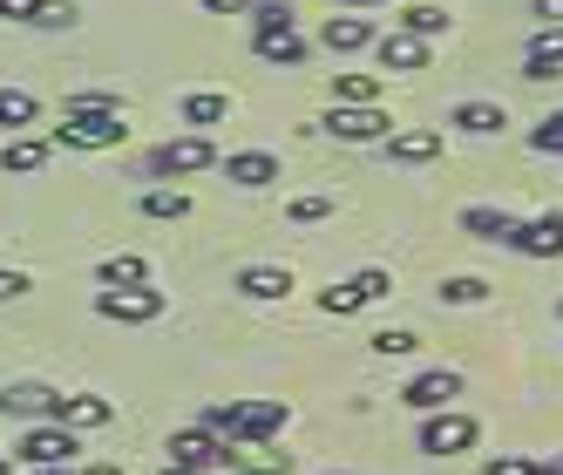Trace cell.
Returning a JSON list of instances; mask_svg holds the SVG:
<instances>
[{
	"mask_svg": "<svg viewBox=\"0 0 563 475\" xmlns=\"http://www.w3.org/2000/svg\"><path fill=\"white\" fill-rule=\"evenodd\" d=\"M286 421H292L286 401H211L205 415H197V428H211L218 442H231V449H258V442H272Z\"/></svg>",
	"mask_w": 563,
	"mask_h": 475,
	"instance_id": "6da1fadb",
	"label": "cell"
},
{
	"mask_svg": "<svg viewBox=\"0 0 563 475\" xmlns=\"http://www.w3.org/2000/svg\"><path fill=\"white\" fill-rule=\"evenodd\" d=\"M123 115L109 109H62V130L48 136L55 150H123Z\"/></svg>",
	"mask_w": 563,
	"mask_h": 475,
	"instance_id": "7a4b0ae2",
	"label": "cell"
},
{
	"mask_svg": "<svg viewBox=\"0 0 563 475\" xmlns=\"http://www.w3.org/2000/svg\"><path fill=\"white\" fill-rule=\"evenodd\" d=\"M164 292L156 286H102L96 292V320H109V327H150V320H164Z\"/></svg>",
	"mask_w": 563,
	"mask_h": 475,
	"instance_id": "3957f363",
	"label": "cell"
},
{
	"mask_svg": "<svg viewBox=\"0 0 563 475\" xmlns=\"http://www.w3.org/2000/svg\"><path fill=\"white\" fill-rule=\"evenodd\" d=\"M415 442H421V455H468L482 442V421L462 415V408H434V415H421Z\"/></svg>",
	"mask_w": 563,
	"mask_h": 475,
	"instance_id": "277c9868",
	"label": "cell"
},
{
	"mask_svg": "<svg viewBox=\"0 0 563 475\" xmlns=\"http://www.w3.org/2000/svg\"><path fill=\"white\" fill-rule=\"evenodd\" d=\"M150 170L156 177H197V170H218V143L205 130H184L170 143H156L150 150Z\"/></svg>",
	"mask_w": 563,
	"mask_h": 475,
	"instance_id": "5b68a950",
	"label": "cell"
},
{
	"mask_svg": "<svg viewBox=\"0 0 563 475\" xmlns=\"http://www.w3.org/2000/svg\"><path fill=\"white\" fill-rule=\"evenodd\" d=\"M387 292H394V272H387V265H367V272H353V279L327 286V292H319V306H327L333 320H346V312H367V306H380Z\"/></svg>",
	"mask_w": 563,
	"mask_h": 475,
	"instance_id": "8992f818",
	"label": "cell"
},
{
	"mask_svg": "<svg viewBox=\"0 0 563 475\" xmlns=\"http://www.w3.org/2000/svg\"><path fill=\"white\" fill-rule=\"evenodd\" d=\"M170 462L190 475H224L231 468V442H218L211 428H177L170 434Z\"/></svg>",
	"mask_w": 563,
	"mask_h": 475,
	"instance_id": "52a82bcc",
	"label": "cell"
},
{
	"mask_svg": "<svg viewBox=\"0 0 563 475\" xmlns=\"http://www.w3.org/2000/svg\"><path fill=\"white\" fill-rule=\"evenodd\" d=\"M0 415L8 421H62V394L48 387V380H8L0 387Z\"/></svg>",
	"mask_w": 563,
	"mask_h": 475,
	"instance_id": "ba28073f",
	"label": "cell"
},
{
	"mask_svg": "<svg viewBox=\"0 0 563 475\" xmlns=\"http://www.w3.org/2000/svg\"><path fill=\"white\" fill-rule=\"evenodd\" d=\"M14 455L27 468H48V462H75V455H82V442H75V428H62V421H34L21 442H14Z\"/></svg>",
	"mask_w": 563,
	"mask_h": 475,
	"instance_id": "9c48e42d",
	"label": "cell"
},
{
	"mask_svg": "<svg viewBox=\"0 0 563 475\" xmlns=\"http://www.w3.org/2000/svg\"><path fill=\"white\" fill-rule=\"evenodd\" d=\"M400 401H408L415 415H434V408H455V401H462V374H455V367H428V374H415L408 387H400Z\"/></svg>",
	"mask_w": 563,
	"mask_h": 475,
	"instance_id": "30bf717a",
	"label": "cell"
},
{
	"mask_svg": "<svg viewBox=\"0 0 563 475\" xmlns=\"http://www.w3.org/2000/svg\"><path fill=\"white\" fill-rule=\"evenodd\" d=\"M319 130H327V136H340V143H380L394 123H387L380 109H346V102H333L327 115H319Z\"/></svg>",
	"mask_w": 563,
	"mask_h": 475,
	"instance_id": "8fae6325",
	"label": "cell"
},
{
	"mask_svg": "<svg viewBox=\"0 0 563 475\" xmlns=\"http://www.w3.org/2000/svg\"><path fill=\"white\" fill-rule=\"evenodd\" d=\"M509 252H522V258H563V211L522 218V224L509 231Z\"/></svg>",
	"mask_w": 563,
	"mask_h": 475,
	"instance_id": "7c38bea8",
	"label": "cell"
},
{
	"mask_svg": "<svg viewBox=\"0 0 563 475\" xmlns=\"http://www.w3.org/2000/svg\"><path fill=\"white\" fill-rule=\"evenodd\" d=\"M374 55H380L387 75H421V68L434 62V48L415 42V34H400V27H394V34H374Z\"/></svg>",
	"mask_w": 563,
	"mask_h": 475,
	"instance_id": "4fadbf2b",
	"label": "cell"
},
{
	"mask_svg": "<svg viewBox=\"0 0 563 475\" xmlns=\"http://www.w3.org/2000/svg\"><path fill=\"white\" fill-rule=\"evenodd\" d=\"M218 170L238 190H265V184H278V156L272 150H231V156H218Z\"/></svg>",
	"mask_w": 563,
	"mask_h": 475,
	"instance_id": "5bb4252c",
	"label": "cell"
},
{
	"mask_svg": "<svg viewBox=\"0 0 563 475\" xmlns=\"http://www.w3.org/2000/svg\"><path fill=\"white\" fill-rule=\"evenodd\" d=\"M48 156H55L48 136H8V143H0V170H8V177H34Z\"/></svg>",
	"mask_w": 563,
	"mask_h": 475,
	"instance_id": "9a60e30c",
	"label": "cell"
},
{
	"mask_svg": "<svg viewBox=\"0 0 563 475\" xmlns=\"http://www.w3.org/2000/svg\"><path fill=\"white\" fill-rule=\"evenodd\" d=\"M449 130H462V136H496V130H509V109L503 102H455L449 109Z\"/></svg>",
	"mask_w": 563,
	"mask_h": 475,
	"instance_id": "2e32d148",
	"label": "cell"
},
{
	"mask_svg": "<svg viewBox=\"0 0 563 475\" xmlns=\"http://www.w3.org/2000/svg\"><path fill=\"white\" fill-rule=\"evenodd\" d=\"M0 21H27V27H68L75 8L68 0H0Z\"/></svg>",
	"mask_w": 563,
	"mask_h": 475,
	"instance_id": "e0dca14e",
	"label": "cell"
},
{
	"mask_svg": "<svg viewBox=\"0 0 563 475\" xmlns=\"http://www.w3.org/2000/svg\"><path fill=\"white\" fill-rule=\"evenodd\" d=\"M516 224H522V218H516V211H496V205H468V211H462V231L482 238V245H509Z\"/></svg>",
	"mask_w": 563,
	"mask_h": 475,
	"instance_id": "ac0fdd59",
	"label": "cell"
},
{
	"mask_svg": "<svg viewBox=\"0 0 563 475\" xmlns=\"http://www.w3.org/2000/svg\"><path fill=\"white\" fill-rule=\"evenodd\" d=\"M115 421V401H102V394H62V428H109Z\"/></svg>",
	"mask_w": 563,
	"mask_h": 475,
	"instance_id": "d6986e66",
	"label": "cell"
},
{
	"mask_svg": "<svg viewBox=\"0 0 563 475\" xmlns=\"http://www.w3.org/2000/svg\"><path fill=\"white\" fill-rule=\"evenodd\" d=\"M387 156H394V164H434V156H441V130H387Z\"/></svg>",
	"mask_w": 563,
	"mask_h": 475,
	"instance_id": "ffe728a7",
	"label": "cell"
},
{
	"mask_svg": "<svg viewBox=\"0 0 563 475\" xmlns=\"http://www.w3.org/2000/svg\"><path fill=\"white\" fill-rule=\"evenodd\" d=\"M231 286L245 292V299H286V292H292V272H286V265H245Z\"/></svg>",
	"mask_w": 563,
	"mask_h": 475,
	"instance_id": "44dd1931",
	"label": "cell"
},
{
	"mask_svg": "<svg viewBox=\"0 0 563 475\" xmlns=\"http://www.w3.org/2000/svg\"><path fill=\"white\" fill-rule=\"evenodd\" d=\"M319 42H327L333 55H360V48H374V21H353V14H340V21H327V27H319Z\"/></svg>",
	"mask_w": 563,
	"mask_h": 475,
	"instance_id": "7402d4cb",
	"label": "cell"
},
{
	"mask_svg": "<svg viewBox=\"0 0 563 475\" xmlns=\"http://www.w3.org/2000/svg\"><path fill=\"white\" fill-rule=\"evenodd\" d=\"M394 27H400V34H415V42H441V34H449L455 21H449V8H428V0H421V8H400Z\"/></svg>",
	"mask_w": 563,
	"mask_h": 475,
	"instance_id": "603a6c76",
	"label": "cell"
},
{
	"mask_svg": "<svg viewBox=\"0 0 563 475\" xmlns=\"http://www.w3.org/2000/svg\"><path fill=\"white\" fill-rule=\"evenodd\" d=\"M252 48H258V62H278V68H299L306 62L299 27H286V34H252Z\"/></svg>",
	"mask_w": 563,
	"mask_h": 475,
	"instance_id": "cb8c5ba5",
	"label": "cell"
},
{
	"mask_svg": "<svg viewBox=\"0 0 563 475\" xmlns=\"http://www.w3.org/2000/svg\"><path fill=\"white\" fill-rule=\"evenodd\" d=\"M224 115H231V96H218V89L184 96V130H211V123H224Z\"/></svg>",
	"mask_w": 563,
	"mask_h": 475,
	"instance_id": "d4e9b609",
	"label": "cell"
},
{
	"mask_svg": "<svg viewBox=\"0 0 563 475\" xmlns=\"http://www.w3.org/2000/svg\"><path fill=\"white\" fill-rule=\"evenodd\" d=\"M34 123H42V102H34L27 89H0V130H34Z\"/></svg>",
	"mask_w": 563,
	"mask_h": 475,
	"instance_id": "484cf974",
	"label": "cell"
},
{
	"mask_svg": "<svg viewBox=\"0 0 563 475\" xmlns=\"http://www.w3.org/2000/svg\"><path fill=\"white\" fill-rule=\"evenodd\" d=\"M96 286H150V265L136 252H115V258L96 265Z\"/></svg>",
	"mask_w": 563,
	"mask_h": 475,
	"instance_id": "4316f807",
	"label": "cell"
},
{
	"mask_svg": "<svg viewBox=\"0 0 563 475\" xmlns=\"http://www.w3.org/2000/svg\"><path fill=\"white\" fill-rule=\"evenodd\" d=\"M333 102H346V109H380V82H374V75H333Z\"/></svg>",
	"mask_w": 563,
	"mask_h": 475,
	"instance_id": "83f0119b",
	"label": "cell"
},
{
	"mask_svg": "<svg viewBox=\"0 0 563 475\" xmlns=\"http://www.w3.org/2000/svg\"><path fill=\"white\" fill-rule=\"evenodd\" d=\"M482 299H489V279H475V272L441 279V306H482Z\"/></svg>",
	"mask_w": 563,
	"mask_h": 475,
	"instance_id": "f1b7e54d",
	"label": "cell"
},
{
	"mask_svg": "<svg viewBox=\"0 0 563 475\" xmlns=\"http://www.w3.org/2000/svg\"><path fill=\"white\" fill-rule=\"evenodd\" d=\"M231 468L238 475H292L286 455H265V449H231Z\"/></svg>",
	"mask_w": 563,
	"mask_h": 475,
	"instance_id": "f546056e",
	"label": "cell"
},
{
	"mask_svg": "<svg viewBox=\"0 0 563 475\" xmlns=\"http://www.w3.org/2000/svg\"><path fill=\"white\" fill-rule=\"evenodd\" d=\"M143 218H190V190H143Z\"/></svg>",
	"mask_w": 563,
	"mask_h": 475,
	"instance_id": "4dcf8cb0",
	"label": "cell"
},
{
	"mask_svg": "<svg viewBox=\"0 0 563 475\" xmlns=\"http://www.w3.org/2000/svg\"><path fill=\"white\" fill-rule=\"evenodd\" d=\"M367 346H374V353H380V361H408V353H415V346H421V340H415V333H408V327H380V333H374V340H367Z\"/></svg>",
	"mask_w": 563,
	"mask_h": 475,
	"instance_id": "1f68e13d",
	"label": "cell"
},
{
	"mask_svg": "<svg viewBox=\"0 0 563 475\" xmlns=\"http://www.w3.org/2000/svg\"><path fill=\"white\" fill-rule=\"evenodd\" d=\"M530 150H543V156H563V109H556V115H543V123L530 130Z\"/></svg>",
	"mask_w": 563,
	"mask_h": 475,
	"instance_id": "d6a6232c",
	"label": "cell"
},
{
	"mask_svg": "<svg viewBox=\"0 0 563 475\" xmlns=\"http://www.w3.org/2000/svg\"><path fill=\"white\" fill-rule=\"evenodd\" d=\"M286 27H292V8H278V0L252 8V34H286Z\"/></svg>",
	"mask_w": 563,
	"mask_h": 475,
	"instance_id": "836d02e7",
	"label": "cell"
},
{
	"mask_svg": "<svg viewBox=\"0 0 563 475\" xmlns=\"http://www.w3.org/2000/svg\"><path fill=\"white\" fill-rule=\"evenodd\" d=\"M286 218H292V224H319V218H333V197H292Z\"/></svg>",
	"mask_w": 563,
	"mask_h": 475,
	"instance_id": "e575fe53",
	"label": "cell"
},
{
	"mask_svg": "<svg viewBox=\"0 0 563 475\" xmlns=\"http://www.w3.org/2000/svg\"><path fill=\"white\" fill-rule=\"evenodd\" d=\"M68 109H109V115H123V96H115V89H82V96H68Z\"/></svg>",
	"mask_w": 563,
	"mask_h": 475,
	"instance_id": "d590c367",
	"label": "cell"
},
{
	"mask_svg": "<svg viewBox=\"0 0 563 475\" xmlns=\"http://www.w3.org/2000/svg\"><path fill=\"white\" fill-rule=\"evenodd\" d=\"M522 75H530V82H563V55H530Z\"/></svg>",
	"mask_w": 563,
	"mask_h": 475,
	"instance_id": "8d00e7d4",
	"label": "cell"
},
{
	"mask_svg": "<svg viewBox=\"0 0 563 475\" xmlns=\"http://www.w3.org/2000/svg\"><path fill=\"white\" fill-rule=\"evenodd\" d=\"M21 292H34V279H27L21 265H0V306H8V299H21Z\"/></svg>",
	"mask_w": 563,
	"mask_h": 475,
	"instance_id": "74e56055",
	"label": "cell"
},
{
	"mask_svg": "<svg viewBox=\"0 0 563 475\" xmlns=\"http://www.w3.org/2000/svg\"><path fill=\"white\" fill-rule=\"evenodd\" d=\"M482 475H530V455H496Z\"/></svg>",
	"mask_w": 563,
	"mask_h": 475,
	"instance_id": "f35d334b",
	"label": "cell"
},
{
	"mask_svg": "<svg viewBox=\"0 0 563 475\" xmlns=\"http://www.w3.org/2000/svg\"><path fill=\"white\" fill-rule=\"evenodd\" d=\"M530 14H537L543 27H556V21H563V0H530Z\"/></svg>",
	"mask_w": 563,
	"mask_h": 475,
	"instance_id": "ab89813d",
	"label": "cell"
},
{
	"mask_svg": "<svg viewBox=\"0 0 563 475\" xmlns=\"http://www.w3.org/2000/svg\"><path fill=\"white\" fill-rule=\"evenodd\" d=\"M205 14H231L238 21V14H252V0H205Z\"/></svg>",
	"mask_w": 563,
	"mask_h": 475,
	"instance_id": "60d3db41",
	"label": "cell"
},
{
	"mask_svg": "<svg viewBox=\"0 0 563 475\" xmlns=\"http://www.w3.org/2000/svg\"><path fill=\"white\" fill-rule=\"evenodd\" d=\"M75 475H130L123 462H89V468H75Z\"/></svg>",
	"mask_w": 563,
	"mask_h": 475,
	"instance_id": "b9f144b4",
	"label": "cell"
},
{
	"mask_svg": "<svg viewBox=\"0 0 563 475\" xmlns=\"http://www.w3.org/2000/svg\"><path fill=\"white\" fill-rule=\"evenodd\" d=\"M27 475H75V462H48V468H27Z\"/></svg>",
	"mask_w": 563,
	"mask_h": 475,
	"instance_id": "7bdbcfd3",
	"label": "cell"
},
{
	"mask_svg": "<svg viewBox=\"0 0 563 475\" xmlns=\"http://www.w3.org/2000/svg\"><path fill=\"white\" fill-rule=\"evenodd\" d=\"M333 8H380V0H333Z\"/></svg>",
	"mask_w": 563,
	"mask_h": 475,
	"instance_id": "ee69618b",
	"label": "cell"
},
{
	"mask_svg": "<svg viewBox=\"0 0 563 475\" xmlns=\"http://www.w3.org/2000/svg\"><path fill=\"white\" fill-rule=\"evenodd\" d=\"M0 475H14V462H8V455H0Z\"/></svg>",
	"mask_w": 563,
	"mask_h": 475,
	"instance_id": "f6af8a7d",
	"label": "cell"
},
{
	"mask_svg": "<svg viewBox=\"0 0 563 475\" xmlns=\"http://www.w3.org/2000/svg\"><path fill=\"white\" fill-rule=\"evenodd\" d=\"M164 475H190V468H177V462H170V468H164Z\"/></svg>",
	"mask_w": 563,
	"mask_h": 475,
	"instance_id": "bcb514c9",
	"label": "cell"
},
{
	"mask_svg": "<svg viewBox=\"0 0 563 475\" xmlns=\"http://www.w3.org/2000/svg\"><path fill=\"white\" fill-rule=\"evenodd\" d=\"M556 320H563V299H556Z\"/></svg>",
	"mask_w": 563,
	"mask_h": 475,
	"instance_id": "7dc6e473",
	"label": "cell"
}]
</instances>
